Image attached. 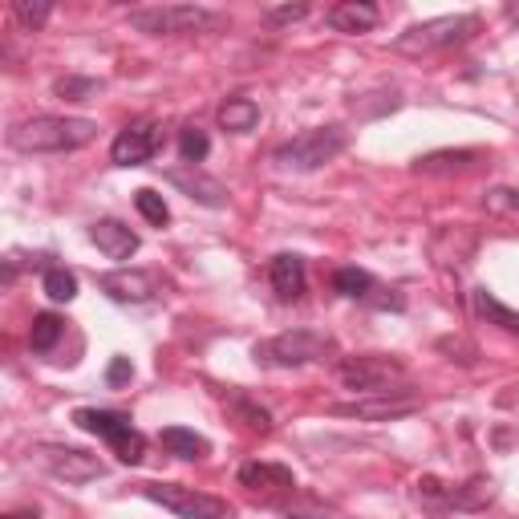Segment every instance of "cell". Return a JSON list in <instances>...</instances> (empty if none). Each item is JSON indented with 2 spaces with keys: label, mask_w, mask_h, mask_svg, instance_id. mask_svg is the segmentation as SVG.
Masks as SVG:
<instances>
[{
  "label": "cell",
  "mask_w": 519,
  "mask_h": 519,
  "mask_svg": "<svg viewBox=\"0 0 519 519\" xmlns=\"http://www.w3.org/2000/svg\"><path fill=\"white\" fill-rule=\"evenodd\" d=\"M219 17L199 5H159V9H134L130 29L151 33V37H179V33H203L215 29Z\"/></svg>",
  "instance_id": "7"
},
{
  "label": "cell",
  "mask_w": 519,
  "mask_h": 519,
  "mask_svg": "<svg viewBox=\"0 0 519 519\" xmlns=\"http://www.w3.org/2000/svg\"><path fill=\"white\" fill-rule=\"evenodd\" d=\"M5 519H41V515H37V511H9Z\"/></svg>",
  "instance_id": "34"
},
{
  "label": "cell",
  "mask_w": 519,
  "mask_h": 519,
  "mask_svg": "<svg viewBox=\"0 0 519 519\" xmlns=\"http://www.w3.org/2000/svg\"><path fill=\"white\" fill-rule=\"evenodd\" d=\"M378 21H382V13L369 0H341V5H333L325 13V25L333 33H369V29H378Z\"/></svg>",
  "instance_id": "14"
},
{
  "label": "cell",
  "mask_w": 519,
  "mask_h": 519,
  "mask_svg": "<svg viewBox=\"0 0 519 519\" xmlns=\"http://www.w3.org/2000/svg\"><path fill=\"white\" fill-rule=\"evenodd\" d=\"M13 17L25 29H41L53 17V5H49V0H37V5H33V0H13Z\"/></svg>",
  "instance_id": "27"
},
{
  "label": "cell",
  "mask_w": 519,
  "mask_h": 519,
  "mask_svg": "<svg viewBox=\"0 0 519 519\" xmlns=\"http://www.w3.org/2000/svg\"><path fill=\"white\" fill-rule=\"evenodd\" d=\"M345 130L341 126H317V130H305L288 142H280L272 151V163L280 171H321L325 163H333L341 151H345Z\"/></svg>",
  "instance_id": "2"
},
{
  "label": "cell",
  "mask_w": 519,
  "mask_h": 519,
  "mask_svg": "<svg viewBox=\"0 0 519 519\" xmlns=\"http://www.w3.org/2000/svg\"><path fill=\"white\" fill-rule=\"evenodd\" d=\"M240 483L252 491H292L296 475L280 463H248V467H240Z\"/></svg>",
  "instance_id": "17"
},
{
  "label": "cell",
  "mask_w": 519,
  "mask_h": 519,
  "mask_svg": "<svg viewBox=\"0 0 519 519\" xmlns=\"http://www.w3.org/2000/svg\"><path fill=\"white\" fill-rule=\"evenodd\" d=\"M406 374L402 361L382 357V353H365V357H345L337 365V378L345 382V390H361V394H386L390 382H398Z\"/></svg>",
  "instance_id": "8"
},
{
  "label": "cell",
  "mask_w": 519,
  "mask_h": 519,
  "mask_svg": "<svg viewBox=\"0 0 519 519\" xmlns=\"http://www.w3.org/2000/svg\"><path fill=\"white\" fill-rule=\"evenodd\" d=\"M163 447H167L171 455L187 459V463H195V459H207V455H211V442H207L203 434L187 430V426H167V430H163Z\"/></svg>",
  "instance_id": "19"
},
{
  "label": "cell",
  "mask_w": 519,
  "mask_h": 519,
  "mask_svg": "<svg viewBox=\"0 0 519 519\" xmlns=\"http://www.w3.org/2000/svg\"><path fill=\"white\" fill-rule=\"evenodd\" d=\"M98 138V122L90 118H65V114H41L29 122H17L9 130V146L25 155H65L82 151Z\"/></svg>",
  "instance_id": "1"
},
{
  "label": "cell",
  "mask_w": 519,
  "mask_h": 519,
  "mask_svg": "<svg viewBox=\"0 0 519 519\" xmlns=\"http://www.w3.org/2000/svg\"><path fill=\"white\" fill-rule=\"evenodd\" d=\"M256 122H260V106L252 98H228L219 106V126L232 134H248V130H256Z\"/></svg>",
  "instance_id": "20"
},
{
  "label": "cell",
  "mask_w": 519,
  "mask_h": 519,
  "mask_svg": "<svg viewBox=\"0 0 519 519\" xmlns=\"http://www.w3.org/2000/svg\"><path fill=\"white\" fill-rule=\"evenodd\" d=\"M329 353H337V341L321 329H288V333L256 345V357L276 365V369H301V365L325 361Z\"/></svg>",
  "instance_id": "4"
},
{
  "label": "cell",
  "mask_w": 519,
  "mask_h": 519,
  "mask_svg": "<svg viewBox=\"0 0 519 519\" xmlns=\"http://www.w3.org/2000/svg\"><path fill=\"white\" fill-rule=\"evenodd\" d=\"M333 288H337L341 296H349V301H369L378 284H374V276L361 272V268H337V272H333Z\"/></svg>",
  "instance_id": "22"
},
{
  "label": "cell",
  "mask_w": 519,
  "mask_h": 519,
  "mask_svg": "<svg viewBox=\"0 0 519 519\" xmlns=\"http://www.w3.org/2000/svg\"><path fill=\"white\" fill-rule=\"evenodd\" d=\"M479 17L475 13H455V17H434V21H422V25H410L394 49L398 53H410V57H422V53H434V49H451V45H463L479 33Z\"/></svg>",
  "instance_id": "3"
},
{
  "label": "cell",
  "mask_w": 519,
  "mask_h": 519,
  "mask_svg": "<svg viewBox=\"0 0 519 519\" xmlns=\"http://www.w3.org/2000/svg\"><path fill=\"white\" fill-rule=\"evenodd\" d=\"M73 426L78 430H86V434H98V438H106L110 447H114V455L122 459V463H142V455H146V438L134 430V422L126 418V414H118V410H94V406H82V410H73Z\"/></svg>",
  "instance_id": "5"
},
{
  "label": "cell",
  "mask_w": 519,
  "mask_h": 519,
  "mask_svg": "<svg viewBox=\"0 0 519 519\" xmlns=\"http://www.w3.org/2000/svg\"><path fill=\"white\" fill-rule=\"evenodd\" d=\"M487 207H491V211H519V191L495 187V191H487Z\"/></svg>",
  "instance_id": "32"
},
{
  "label": "cell",
  "mask_w": 519,
  "mask_h": 519,
  "mask_svg": "<svg viewBox=\"0 0 519 519\" xmlns=\"http://www.w3.org/2000/svg\"><path fill=\"white\" fill-rule=\"evenodd\" d=\"M142 495L151 503H159V507H167L179 519H232L228 499L183 487V483H142Z\"/></svg>",
  "instance_id": "6"
},
{
  "label": "cell",
  "mask_w": 519,
  "mask_h": 519,
  "mask_svg": "<svg viewBox=\"0 0 519 519\" xmlns=\"http://www.w3.org/2000/svg\"><path fill=\"white\" fill-rule=\"evenodd\" d=\"M503 13H507V17H511V21H515V25H519V5H507V9H503Z\"/></svg>",
  "instance_id": "35"
},
{
  "label": "cell",
  "mask_w": 519,
  "mask_h": 519,
  "mask_svg": "<svg viewBox=\"0 0 519 519\" xmlns=\"http://www.w3.org/2000/svg\"><path fill=\"white\" fill-rule=\"evenodd\" d=\"M134 207L142 211V219H146V224H155V228H163L167 219H171V207H167V199H163L159 191H151V187L134 191Z\"/></svg>",
  "instance_id": "25"
},
{
  "label": "cell",
  "mask_w": 519,
  "mask_h": 519,
  "mask_svg": "<svg viewBox=\"0 0 519 519\" xmlns=\"http://www.w3.org/2000/svg\"><path fill=\"white\" fill-rule=\"evenodd\" d=\"M90 240L98 244V252H106L110 260H130L138 252V236L118 224V219H98V224L90 228Z\"/></svg>",
  "instance_id": "16"
},
{
  "label": "cell",
  "mask_w": 519,
  "mask_h": 519,
  "mask_svg": "<svg viewBox=\"0 0 519 519\" xmlns=\"http://www.w3.org/2000/svg\"><path fill=\"white\" fill-rule=\"evenodd\" d=\"M422 402L410 390H386V394H365L357 402H341L333 406V414L341 418H361V422H394V418H410Z\"/></svg>",
  "instance_id": "10"
},
{
  "label": "cell",
  "mask_w": 519,
  "mask_h": 519,
  "mask_svg": "<svg viewBox=\"0 0 519 519\" xmlns=\"http://www.w3.org/2000/svg\"><path fill=\"white\" fill-rule=\"evenodd\" d=\"M45 296H49V301L69 305L73 296H78V276L65 272V268H45Z\"/></svg>",
  "instance_id": "26"
},
{
  "label": "cell",
  "mask_w": 519,
  "mask_h": 519,
  "mask_svg": "<svg viewBox=\"0 0 519 519\" xmlns=\"http://www.w3.org/2000/svg\"><path fill=\"white\" fill-rule=\"evenodd\" d=\"M102 86L94 82V78H61L57 82V98H69V102H86V98H94Z\"/></svg>",
  "instance_id": "29"
},
{
  "label": "cell",
  "mask_w": 519,
  "mask_h": 519,
  "mask_svg": "<svg viewBox=\"0 0 519 519\" xmlns=\"http://www.w3.org/2000/svg\"><path fill=\"white\" fill-rule=\"evenodd\" d=\"M438 349H442V353H463V365H475V357H479V349H475L467 337H442Z\"/></svg>",
  "instance_id": "31"
},
{
  "label": "cell",
  "mask_w": 519,
  "mask_h": 519,
  "mask_svg": "<svg viewBox=\"0 0 519 519\" xmlns=\"http://www.w3.org/2000/svg\"><path fill=\"white\" fill-rule=\"evenodd\" d=\"M309 17V5H276V9H264V21L268 25H296Z\"/></svg>",
  "instance_id": "30"
},
{
  "label": "cell",
  "mask_w": 519,
  "mask_h": 519,
  "mask_svg": "<svg viewBox=\"0 0 519 519\" xmlns=\"http://www.w3.org/2000/svg\"><path fill=\"white\" fill-rule=\"evenodd\" d=\"M98 288L118 305H146L163 292V280L155 272H142V268H118V272L98 276Z\"/></svg>",
  "instance_id": "11"
},
{
  "label": "cell",
  "mask_w": 519,
  "mask_h": 519,
  "mask_svg": "<svg viewBox=\"0 0 519 519\" xmlns=\"http://www.w3.org/2000/svg\"><path fill=\"white\" fill-rule=\"evenodd\" d=\"M167 183H175L179 191H187L195 203H203V207H228V187L219 183V179H211V175H203V171H195V167H187V171H167Z\"/></svg>",
  "instance_id": "15"
},
{
  "label": "cell",
  "mask_w": 519,
  "mask_h": 519,
  "mask_svg": "<svg viewBox=\"0 0 519 519\" xmlns=\"http://www.w3.org/2000/svg\"><path fill=\"white\" fill-rule=\"evenodd\" d=\"M134 378V365H130V357H114L110 361V369H106V382L110 386H126Z\"/></svg>",
  "instance_id": "33"
},
{
  "label": "cell",
  "mask_w": 519,
  "mask_h": 519,
  "mask_svg": "<svg viewBox=\"0 0 519 519\" xmlns=\"http://www.w3.org/2000/svg\"><path fill=\"white\" fill-rule=\"evenodd\" d=\"M471 305H475V313H479L487 325H499L503 333H519V313H511L507 305H499L487 288H475V292H471Z\"/></svg>",
  "instance_id": "21"
},
{
  "label": "cell",
  "mask_w": 519,
  "mask_h": 519,
  "mask_svg": "<svg viewBox=\"0 0 519 519\" xmlns=\"http://www.w3.org/2000/svg\"><path fill=\"white\" fill-rule=\"evenodd\" d=\"M268 280H272V288H276L280 301H301V296H305V284H309V276H305V260L296 256V252H280V256H272V264H268Z\"/></svg>",
  "instance_id": "13"
},
{
  "label": "cell",
  "mask_w": 519,
  "mask_h": 519,
  "mask_svg": "<svg viewBox=\"0 0 519 519\" xmlns=\"http://www.w3.org/2000/svg\"><path fill=\"white\" fill-rule=\"evenodd\" d=\"M37 459L61 483H94L106 475L102 459L90 451H78V447H53V442H45V447H37Z\"/></svg>",
  "instance_id": "9"
},
{
  "label": "cell",
  "mask_w": 519,
  "mask_h": 519,
  "mask_svg": "<svg viewBox=\"0 0 519 519\" xmlns=\"http://www.w3.org/2000/svg\"><path fill=\"white\" fill-rule=\"evenodd\" d=\"M179 155H183L187 167H199V163L211 155V138H207V130L183 126V134H179Z\"/></svg>",
  "instance_id": "24"
},
{
  "label": "cell",
  "mask_w": 519,
  "mask_h": 519,
  "mask_svg": "<svg viewBox=\"0 0 519 519\" xmlns=\"http://www.w3.org/2000/svg\"><path fill=\"white\" fill-rule=\"evenodd\" d=\"M479 159H483V151H434V155L414 159V171L418 175H455V171H471Z\"/></svg>",
  "instance_id": "18"
},
{
  "label": "cell",
  "mask_w": 519,
  "mask_h": 519,
  "mask_svg": "<svg viewBox=\"0 0 519 519\" xmlns=\"http://www.w3.org/2000/svg\"><path fill=\"white\" fill-rule=\"evenodd\" d=\"M61 333H65V321H61L57 313H37V317H33V329H29L33 353H49V349L61 341Z\"/></svg>",
  "instance_id": "23"
},
{
  "label": "cell",
  "mask_w": 519,
  "mask_h": 519,
  "mask_svg": "<svg viewBox=\"0 0 519 519\" xmlns=\"http://www.w3.org/2000/svg\"><path fill=\"white\" fill-rule=\"evenodd\" d=\"M159 142H163V130H159L155 122H134V126H126V130L114 138L110 159H114L118 167H142V163L155 159Z\"/></svg>",
  "instance_id": "12"
},
{
  "label": "cell",
  "mask_w": 519,
  "mask_h": 519,
  "mask_svg": "<svg viewBox=\"0 0 519 519\" xmlns=\"http://www.w3.org/2000/svg\"><path fill=\"white\" fill-rule=\"evenodd\" d=\"M232 410L244 418L248 430H256V434H268V430H272V414H268L264 406H256V402H248V398H232Z\"/></svg>",
  "instance_id": "28"
}]
</instances>
